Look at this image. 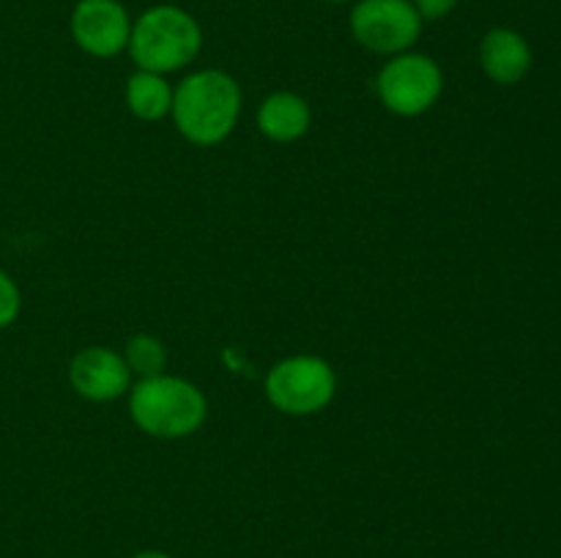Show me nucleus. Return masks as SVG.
<instances>
[{"label": "nucleus", "instance_id": "1", "mask_svg": "<svg viewBox=\"0 0 561 558\" xmlns=\"http://www.w3.org/2000/svg\"><path fill=\"white\" fill-rule=\"evenodd\" d=\"M170 109L186 140L197 146L222 142L241 113L239 82L217 69L197 71L175 88Z\"/></svg>", "mask_w": 561, "mask_h": 558}, {"label": "nucleus", "instance_id": "2", "mask_svg": "<svg viewBox=\"0 0 561 558\" xmlns=\"http://www.w3.org/2000/svg\"><path fill=\"white\" fill-rule=\"evenodd\" d=\"M203 44L201 25L190 11L179 5H153L137 16L129 33L131 60L140 71H179L197 58Z\"/></svg>", "mask_w": 561, "mask_h": 558}, {"label": "nucleus", "instance_id": "3", "mask_svg": "<svg viewBox=\"0 0 561 558\" xmlns=\"http://www.w3.org/2000/svg\"><path fill=\"white\" fill-rule=\"evenodd\" d=\"M129 410L140 430L157 438H184L206 421V397L184 377L153 375L131 388Z\"/></svg>", "mask_w": 561, "mask_h": 558}, {"label": "nucleus", "instance_id": "4", "mask_svg": "<svg viewBox=\"0 0 561 558\" xmlns=\"http://www.w3.org/2000/svg\"><path fill=\"white\" fill-rule=\"evenodd\" d=\"M337 388L334 370L318 356H294L268 372L266 394L283 414L307 416L327 408Z\"/></svg>", "mask_w": 561, "mask_h": 558}, {"label": "nucleus", "instance_id": "5", "mask_svg": "<svg viewBox=\"0 0 561 558\" xmlns=\"http://www.w3.org/2000/svg\"><path fill=\"white\" fill-rule=\"evenodd\" d=\"M351 33L378 55H400L414 47L422 16L411 0H359L351 11Z\"/></svg>", "mask_w": 561, "mask_h": 558}, {"label": "nucleus", "instance_id": "6", "mask_svg": "<svg viewBox=\"0 0 561 558\" xmlns=\"http://www.w3.org/2000/svg\"><path fill=\"white\" fill-rule=\"evenodd\" d=\"M442 88V69L425 55L400 53L378 74L381 102L398 115H420L431 109Z\"/></svg>", "mask_w": 561, "mask_h": 558}, {"label": "nucleus", "instance_id": "7", "mask_svg": "<svg viewBox=\"0 0 561 558\" xmlns=\"http://www.w3.org/2000/svg\"><path fill=\"white\" fill-rule=\"evenodd\" d=\"M131 20L121 0H80L71 11V36L93 58H113L129 47Z\"/></svg>", "mask_w": 561, "mask_h": 558}, {"label": "nucleus", "instance_id": "8", "mask_svg": "<svg viewBox=\"0 0 561 558\" xmlns=\"http://www.w3.org/2000/svg\"><path fill=\"white\" fill-rule=\"evenodd\" d=\"M71 386L88 399L107 403L129 388V364L107 348H85L71 361Z\"/></svg>", "mask_w": 561, "mask_h": 558}, {"label": "nucleus", "instance_id": "9", "mask_svg": "<svg viewBox=\"0 0 561 558\" xmlns=\"http://www.w3.org/2000/svg\"><path fill=\"white\" fill-rule=\"evenodd\" d=\"M480 63L499 85H515L531 69V49L520 33L510 27H493L480 44Z\"/></svg>", "mask_w": 561, "mask_h": 558}, {"label": "nucleus", "instance_id": "10", "mask_svg": "<svg viewBox=\"0 0 561 558\" xmlns=\"http://www.w3.org/2000/svg\"><path fill=\"white\" fill-rule=\"evenodd\" d=\"M257 126L274 142H294L310 126V107L296 93H272L261 104Z\"/></svg>", "mask_w": 561, "mask_h": 558}, {"label": "nucleus", "instance_id": "11", "mask_svg": "<svg viewBox=\"0 0 561 558\" xmlns=\"http://www.w3.org/2000/svg\"><path fill=\"white\" fill-rule=\"evenodd\" d=\"M126 102L129 109L142 120H159L173 107V91L162 74L153 71H137L126 85Z\"/></svg>", "mask_w": 561, "mask_h": 558}, {"label": "nucleus", "instance_id": "12", "mask_svg": "<svg viewBox=\"0 0 561 558\" xmlns=\"http://www.w3.org/2000/svg\"><path fill=\"white\" fill-rule=\"evenodd\" d=\"M164 361H168V353H164L162 342H159L157 337L137 334V337H131L129 345H126V364H129V370L140 372L142 377L162 375Z\"/></svg>", "mask_w": 561, "mask_h": 558}, {"label": "nucleus", "instance_id": "13", "mask_svg": "<svg viewBox=\"0 0 561 558\" xmlns=\"http://www.w3.org/2000/svg\"><path fill=\"white\" fill-rule=\"evenodd\" d=\"M16 315H20V290L11 282L9 274L0 271V328L14 323Z\"/></svg>", "mask_w": 561, "mask_h": 558}, {"label": "nucleus", "instance_id": "14", "mask_svg": "<svg viewBox=\"0 0 561 558\" xmlns=\"http://www.w3.org/2000/svg\"><path fill=\"white\" fill-rule=\"evenodd\" d=\"M411 3H414L416 14L422 16V22L425 20L436 22V20H444V16L458 5V0H411Z\"/></svg>", "mask_w": 561, "mask_h": 558}, {"label": "nucleus", "instance_id": "15", "mask_svg": "<svg viewBox=\"0 0 561 558\" xmlns=\"http://www.w3.org/2000/svg\"><path fill=\"white\" fill-rule=\"evenodd\" d=\"M135 558H170V556H164V553L159 550H146V553H137Z\"/></svg>", "mask_w": 561, "mask_h": 558}, {"label": "nucleus", "instance_id": "16", "mask_svg": "<svg viewBox=\"0 0 561 558\" xmlns=\"http://www.w3.org/2000/svg\"><path fill=\"white\" fill-rule=\"evenodd\" d=\"M323 3H345V0H323Z\"/></svg>", "mask_w": 561, "mask_h": 558}]
</instances>
